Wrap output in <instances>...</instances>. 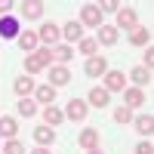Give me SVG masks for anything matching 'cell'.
Returning a JSON list of instances; mask_svg holds the SVG:
<instances>
[{"mask_svg": "<svg viewBox=\"0 0 154 154\" xmlns=\"http://www.w3.org/2000/svg\"><path fill=\"white\" fill-rule=\"evenodd\" d=\"M3 154H28V151H25V145L19 142V139H6V145H3Z\"/></svg>", "mask_w": 154, "mask_h": 154, "instance_id": "f1b7e54d", "label": "cell"}, {"mask_svg": "<svg viewBox=\"0 0 154 154\" xmlns=\"http://www.w3.org/2000/svg\"><path fill=\"white\" fill-rule=\"evenodd\" d=\"M105 71H108V59L105 56H89L86 65H83L86 77H105Z\"/></svg>", "mask_w": 154, "mask_h": 154, "instance_id": "8992f818", "label": "cell"}, {"mask_svg": "<svg viewBox=\"0 0 154 154\" xmlns=\"http://www.w3.org/2000/svg\"><path fill=\"white\" fill-rule=\"evenodd\" d=\"M114 120H117V123H133V108L117 105V108H114Z\"/></svg>", "mask_w": 154, "mask_h": 154, "instance_id": "83f0119b", "label": "cell"}, {"mask_svg": "<svg viewBox=\"0 0 154 154\" xmlns=\"http://www.w3.org/2000/svg\"><path fill=\"white\" fill-rule=\"evenodd\" d=\"M86 114H89L86 99H71V102H68V108H65V120L80 123V120H86Z\"/></svg>", "mask_w": 154, "mask_h": 154, "instance_id": "277c9868", "label": "cell"}, {"mask_svg": "<svg viewBox=\"0 0 154 154\" xmlns=\"http://www.w3.org/2000/svg\"><path fill=\"white\" fill-rule=\"evenodd\" d=\"M31 136H34V142H37V145H43V148H49V145L56 142V130H53V126H46V123L34 126Z\"/></svg>", "mask_w": 154, "mask_h": 154, "instance_id": "9c48e42d", "label": "cell"}, {"mask_svg": "<svg viewBox=\"0 0 154 154\" xmlns=\"http://www.w3.org/2000/svg\"><path fill=\"white\" fill-rule=\"evenodd\" d=\"M28 154H49V148H43V145H37L34 151H28Z\"/></svg>", "mask_w": 154, "mask_h": 154, "instance_id": "836d02e7", "label": "cell"}, {"mask_svg": "<svg viewBox=\"0 0 154 154\" xmlns=\"http://www.w3.org/2000/svg\"><path fill=\"white\" fill-rule=\"evenodd\" d=\"M86 105L105 108V105H111V93H108L105 86H93V89H89V96H86Z\"/></svg>", "mask_w": 154, "mask_h": 154, "instance_id": "ba28073f", "label": "cell"}, {"mask_svg": "<svg viewBox=\"0 0 154 154\" xmlns=\"http://www.w3.org/2000/svg\"><path fill=\"white\" fill-rule=\"evenodd\" d=\"M77 145H80V148H86V151L99 148V130H96V126H86V130L77 136Z\"/></svg>", "mask_w": 154, "mask_h": 154, "instance_id": "9a60e30c", "label": "cell"}, {"mask_svg": "<svg viewBox=\"0 0 154 154\" xmlns=\"http://www.w3.org/2000/svg\"><path fill=\"white\" fill-rule=\"evenodd\" d=\"M102 12H117L120 9V3H117V0H102V3H96Z\"/></svg>", "mask_w": 154, "mask_h": 154, "instance_id": "4dcf8cb0", "label": "cell"}, {"mask_svg": "<svg viewBox=\"0 0 154 154\" xmlns=\"http://www.w3.org/2000/svg\"><path fill=\"white\" fill-rule=\"evenodd\" d=\"M123 83H126V77H123V71H105V89L108 93H123Z\"/></svg>", "mask_w": 154, "mask_h": 154, "instance_id": "5bb4252c", "label": "cell"}, {"mask_svg": "<svg viewBox=\"0 0 154 154\" xmlns=\"http://www.w3.org/2000/svg\"><path fill=\"white\" fill-rule=\"evenodd\" d=\"M12 6H19V3H12V0H0V19H6Z\"/></svg>", "mask_w": 154, "mask_h": 154, "instance_id": "d6a6232c", "label": "cell"}, {"mask_svg": "<svg viewBox=\"0 0 154 154\" xmlns=\"http://www.w3.org/2000/svg\"><path fill=\"white\" fill-rule=\"evenodd\" d=\"M126 80H133V86H136V89H142V86H148V83H151V71H148V68H142V65H136L130 74H126Z\"/></svg>", "mask_w": 154, "mask_h": 154, "instance_id": "2e32d148", "label": "cell"}, {"mask_svg": "<svg viewBox=\"0 0 154 154\" xmlns=\"http://www.w3.org/2000/svg\"><path fill=\"white\" fill-rule=\"evenodd\" d=\"M74 56V46H68V43H59V46H53V62H59V65H65V62Z\"/></svg>", "mask_w": 154, "mask_h": 154, "instance_id": "d4e9b609", "label": "cell"}, {"mask_svg": "<svg viewBox=\"0 0 154 154\" xmlns=\"http://www.w3.org/2000/svg\"><path fill=\"white\" fill-rule=\"evenodd\" d=\"M142 68H148V71L154 68V46H148V49H145V62H142Z\"/></svg>", "mask_w": 154, "mask_h": 154, "instance_id": "1f68e13d", "label": "cell"}, {"mask_svg": "<svg viewBox=\"0 0 154 154\" xmlns=\"http://www.w3.org/2000/svg\"><path fill=\"white\" fill-rule=\"evenodd\" d=\"M16 43H19V49H22V53H34L40 40H37V31H22V34L16 37Z\"/></svg>", "mask_w": 154, "mask_h": 154, "instance_id": "ffe728a7", "label": "cell"}, {"mask_svg": "<svg viewBox=\"0 0 154 154\" xmlns=\"http://www.w3.org/2000/svg\"><path fill=\"white\" fill-rule=\"evenodd\" d=\"M0 154H3V151H0Z\"/></svg>", "mask_w": 154, "mask_h": 154, "instance_id": "d590c367", "label": "cell"}, {"mask_svg": "<svg viewBox=\"0 0 154 154\" xmlns=\"http://www.w3.org/2000/svg\"><path fill=\"white\" fill-rule=\"evenodd\" d=\"M130 43L133 46H151V31L142 28V25H136V28L130 31Z\"/></svg>", "mask_w": 154, "mask_h": 154, "instance_id": "7402d4cb", "label": "cell"}, {"mask_svg": "<svg viewBox=\"0 0 154 154\" xmlns=\"http://www.w3.org/2000/svg\"><path fill=\"white\" fill-rule=\"evenodd\" d=\"M62 120H65V111H59L56 105H43V123H46V126H53V130H56Z\"/></svg>", "mask_w": 154, "mask_h": 154, "instance_id": "44dd1931", "label": "cell"}, {"mask_svg": "<svg viewBox=\"0 0 154 154\" xmlns=\"http://www.w3.org/2000/svg\"><path fill=\"white\" fill-rule=\"evenodd\" d=\"M34 86H37V83L31 80V77H25V74H22L19 80H12V93H16L19 99H28V96L34 93Z\"/></svg>", "mask_w": 154, "mask_h": 154, "instance_id": "ac0fdd59", "label": "cell"}, {"mask_svg": "<svg viewBox=\"0 0 154 154\" xmlns=\"http://www.w3.org/2000/svg\"><path fill=\"white\" fill-rule=\"evenodd\" d=\"M133 154H154V145H151V139H142V142L136 145V151Z\"/></svg>", "mask_w": 154, "mask_h": 154, "instance_id": "f546056e", "label": "cell"}, {"mask_svg": "<svg viewBox=\"0 0 154 154\" xmlns=\"http://www.w3.org/2000/svg\"><path fill=\"white\" fill-rule=\"evenodd\" d=\"M86 154H102V151H99V148H93V151H86Z\"/></svg>", "mask_w": 154, "mask_h": 154, "instance_id": "e575fe53", "label": "cell"}, {"mask_svg": "<svg viewBox=\"0 0 154 154\" xmlns=\"http://www.w3.org/2000/svg\"><path fill=\"white\" fill-rule=\"evenodd\" d=\"M65 83H71V71L65 68V65H53L49 68V86H65Z\"/></svg>", "mask_w": 154, "mask_h": 154, "instance_id": "4fadbf2b", "label": "cell"}, {"mask_svg": "<svg viewBox=\"0 0 154 154\" xmlns=\"http://www.w3.org/2000/svg\"><path fill=\"white\" fill-rule=\"evenodd\" d=\"M34 102H37V105H53V102H56V86L37 83L34 86Z\"/></svg>", "mask_w": 154, "mask_h": 154, "instance_id": "7c38bea8", "label": "cell"}, {"mask_svg": "<svg viewBox=\"0 0 154 154\" xmlns=\"http://www.w3.org/2000/svg\"><path fill=\"white\" fill-rule=\"evenodd\" d=\"M22 31H19V19H12V16H6V19H0V37H6V40H16Z\"/></svg>", "mask_w": 154, "mask_h": 154, "instance_id": "d6986e66", "label": "cell"}, {"mask_svg": "<svg viewBox=\"0 0 154 154\" xmlns=\"http://www.w3.org/2000/svg\"><path fill=\"white\" fill-rule=\"evenodd\" d=\"M77 49H80V53L89 59V56H96V53H99V43H96V37H83V40L77 43Z\"/></svg>", "mask_w": 154, "mask_h": 154, "instance_id": "4316f807", "label": "cell"}, {"mask_svg": "<svg viewBox=\"0 0 154 154\" xmlns=\"http://www.w3.org/2000/svg\"><path fill=\"white\" fill-rule=\"evenodd\" d=\"M16 133H19V120L16 117H0V136L16 139Z\"/></svg>", "mask_w": 154, "mask_h": 154, "instance_id": "cb8c5ba5", "label": "cell"}, {"mask_svg": "<svg viewBox=\"0 0 154 154\" xmlns=\"http://www.w3.org/2000/svg\"><path fill=\"white\" fill-rule=\"evenodd\" d=\"M123 105H126V108H139V105H145V93H142V89H136V86L123 89Z\"/></svg>", "mask_w": 154, "mask_h": 154, "instance_id": "603a6c76", "label": "cell"}, {"mask_svg": "<svg viewBox=\"0 0 154 154\" xmlns=\"http://www.w3.org/2000/svg\"><path fill=\"white\" fill-rule=\"evenodd\" d=\"M136 25H139V16H136V9H133V6L117 9V22H114V28H117V31H133Z\"/></svg>", "mask_w": 154, "mask_h": 154, "instance_id": "5b68a950", "label": "cell"}, {"mask_svg": "<svg viewBox=\"0 0 154 154\" xmlns=\"http://www.w3.org/2000/svg\"><path fill=\"white\" fill-rule=\"evenodd\" d=\"M59 37H62V28H59L56 22H43V25H40V31H37V40H43L49 49L59 46Z\"/></svg>", "mask_w": 154, "mask_h": 154, "instance_id": "3957f363", "label": "cell"}, {"mask_svg": "<svg viewBox=\"0 0 154 154\" xmlns=\"http://www.w3.org/2000/svg\"><path fill=\"white\" fill-rule=\"evenodd\" d=\"M133 126H136L139 136L151 139V133H154V117H151V114H139V117H133Z\"/></svg>", "mask_w": 154, "mask_h": 154, "instance_id": "e0dca14e", "label": "cell"}, {"mask_svg": "<svg viewBox=\"0 0 154 154\" xmlns=\"http://www.w3.org/2000/svg\"><path fill=\"white\" fill-rule=\"evenodd\" d=\"M16 111H19V117H34V114H37V102L34 99H19Z\"/></svg>", "mask_w": 154, "mask_h": 154, "instance_id": "484cf974", "label": "cell"}, {"mask_svg": "<svg viewBox=\"0 0 154 154\" xmlns=\"http://www.w3.org/2000/svg\"><path fill=\"white\" fill-rule=\"evenodd\" d=\"M49 62H53V49H49V46L34 49V53L25 56V74H37V71H43Z\"/></svg>", "mask_w": 154, "mask_h": 154, "instance_id": "6da1fadb", "label": "cell"}, {"mask_svg": "<svg viewBox=\"0 0 154 154\" xmlns=\"http://www.w3.org/2000/svg\"><path fill=\"white\" fill-rule=\"evenodd\" d=\"M19 6H22L25 22H37V19H43V3H40V0H25V3H19Z\"/></svg>", "mask_w": 154, "mask_h": 154, "instance_id": "8fae6325", "label": "cell"}, {"mask_svg": "<svg viewBox=\"0 0 154 154\" xmlns=\"http://www.w3.org/2000/svg\"><path fill=\"white\" fill-rule=\"evenodd\" d=\"M62 37H65V43L71 46V43H80L83 40V25L80 22H65V28H62Z\"/></svg>", "mask_w": 154, "mask_h": 154, "instance_id": "30bf717a", "label": "cell"}, {"mask_svg": "<svg viewBox=\"0 0 154 154\" xmlns=\"http://www.w3.org/2000/svg\"><path fill=\"white\" fill-rule=\"evenodd\" d=\"M83 25V28H99L102 25V9L96 6V3H83L80 6V19H77Z\"/></svg>", "mask_w": 154, "mask_h": 154, "instance_id": "7a4b0ae2", "label": "cell"}, {"mask_svg": "<svg viewBox=\"0 0 154 154\" xmlns=\"http://www.w3.org/2000/svg\"><path fill=\"white\" fill-rule=\"evenodd\" d=\"M117 37H120V31L114 28V25H99V28H96V43L99 46H114Z\"/></svg>", "mask_w": 154, "mask_h": 154, "instance_id": "52a82bcc", "label": "cell"}]
</instances>
